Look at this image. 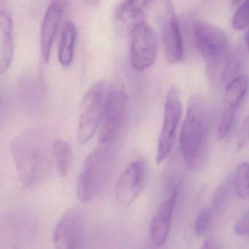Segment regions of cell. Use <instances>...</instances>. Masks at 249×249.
<instances>
[{"label": "cell", "instance_id": "7", "mask_svg": "<svg viewBox=\"0 0 249 249\" xmlns=\"http://www.w3.org/2000/svg\"><path fill=\"white\" fill-rule=\"evenodd\" d=\"M182 108L180 94L176 87L169 90L164 104V119L159 137L157 163L161 164L168 157L173 149L181 119Z\"/></svg>", "mask_w": 249, "mask_h": 249}, {"label": "cell", "instance_id": "4", "mask_svg": "<svg viewBox=\"0 0 249 249\" xmlns=\"http://www.w3.org/2000/svg\"><path fill=\"white\" fill-rule=\"evenodd\" d=\"M113 158L111 150L106 145L87 155L77 179V196L81 202H91L98 196L108 178Z\"/></svg>", "mask_w": 249, "mask_h": 249}, {"label": "cell", "instance_id": "20", "mask_svg": "<svg viewBox=\"0 0 249 249\" xmlns=\"http://www.w3.org/2000/svg\"><path fill=\"white\" fill-rule=\"evenodd\" d=\"M234 30H242L249 27V0H244L237 8L231 20Z\"/></svg>", "mask_w": 249, "mask_h": 249}, {"label": "cell", "instance_id": "5", "mask_svg": "<svg viewBox=\"0 0 249 249\" xmlns=\"http://www.w3.org/2000/svg\"><path fill=\"white\" fill-rule=\"evenodd\" d=\"M110 88L107 81H97L84 94L80 108L77 133L80 143L89 141L98 129Z\"/></svg>", "mask_w": 249, "mask_h": 249}, {"label": "cell", "instance_id": "6", "mask_svg": "<svg viewBox=\"0 0 249 249\" xmlns=\"http://www.w3.org/2000/svg\"><path fill=\"white\" fill-rule=\"evenodd\" d=\"M126 107L127 95L124 89L110 85L99 129L100 145L110 146L116 141L124 121Z\"/></svg>", "mask_w": 249, "mask_h": 249}, {"label": "cell", "instance_id": "13", "mask_svg": "<svg viewBox=\"0 0 249 249\" xmlns=\"http://www.w3.org/2000/svg\"><path fill=\"white\" fill-rule=\"evenodd\" d=\"M63 11V0H53L45 14L40 30V49L46 64L50 60L52 45L62 21Z\"/></svg>", "mask_w": 249, "mask_h": 249}, {"label": "cell", "instance_id": "12", "mask_svg": "<svg viewBox=\"0 0 249 249\" xmlns=\"http://www.w3.org/2000/svg\"><path fill=\"white\" fill-rule=\"evenodd\" d=\"M178 199V192L173 189L159 207L150 224L149 237L154 246H162L167 241L171 227L173 211Z\"/></svg>", "mask_w": 249, "mask_h": 249}, {"label": "cell", "instance_id": "14", "mask_svg": "<svg viewBox=\"0 0 249 249\" xmlns=\"http://www.w3.org/2000/svg\"><path fill=\"white\" fill-rule=\"evenodd\" d=\"M155 0H123L115 10L114 18L119 28L130 33L135 27L145 22V11Z\"/></svg>", "mask_w": 249, "mask_h": 249}, {"label": "cell", "instance_id": "24", "mask_svg": "<svg viewBox=\"0 0 249 249\" xmlns=\"http://www.w3.org/2000/svg\"><path fill=\"white\" fill-rule=\"evenodd\" d=\"M249 141V116L245 119L239 131L237 148L243 149Z\"/></svg>", "mask_w": 249, "mask_h": 249}, {"label": "cell", "instance_id": "11", "mask_svg": "<svg viewBox=\"0 0 249 249\" xmlns=\"http://www.w3.org/2000/svg\"><path fill=\"white\" fill-rule=\"evenodd\" d=\"M148 168L144 160L132 161L121 175L115 195L119 203L129 206L135 202L145 186Z\"/></svg>", "mask_w": 249, "mask_h": 249}, {"label": "cell", "instance_id": "23", "mask_svg": "<svg viewBox=\"0 0 249 249\" xmlns=\"http://www.w3.org/2000/svg\"><path fill=\"white\" fill-rule=\"evenodd\" d=\"M235 113L236 110L232 109L224 108L217 131L218 140H224L228 135L234 123Z\"/></svg>", "mask_w": 249, "mask_h": 249}, {"label": "cell", "instance_id": "26", "mask_svg": "<svg viewBox=\"0 0 249 249\" xmlns=\"http://www.w3.org/2000/svg\"><path fill=\"white\" fill-rule=\"evenodd\" d=\"M84 1L87 5H90V6H94L99 3L100 0H84Z\"/></svg>", "mask_w": 249, "mask_h": 249}, {"label": "cell", "instance_id": "10", "mask_svg": "<svg viewBox=\"0 0 249 249\" xmlns=\"http://www.w3.org/2000/svg\"><path fill=\"white\" fill-rule=\"evenodd\" d=\"M85 237L84 215L78 208L68 210L58 221L53 240L59 249H80Z\"/></svg>", "mask_w": 249, "mask_h": 249}, {"label": "cell", "instance_id": "16", "mask_svg": "<svg viewBox=\"0 0 249 249\" xmlns=\"http://www.w3.org/2000/svg\"><path fill=\"white\" fill-rule=\"evenodd\" d=\"M249 78L238 75L233 78L226 86L224 91V108L237 110L249 89Z\"/></svg>", "mask_w": 249, "mask_h": 249}, {"label": "cell", "instance_id": "3", "mask_svg": "<svg viewBox=\"0 0 249 249\" xmlns=\"http://www.w3.org/2000/svg\"><path fill=\"white\" fill-rule=\"evenodd\" d=\"M194 36L196 48L206 61L208 72L224 81L230 54L227 35L218 27L199 21L195 24Z\"/></svg>", "mask_w": 249, "mask_h": 249}, {"label": "cell", "instance_id": "2", "mask_svg": "<svg viewBox=\"0 0 249 249\" xmlns=\"http://www.w3.org/2000/svg\"><path fill=\"white\" fill-rule=\"evenodd\" d=\"M206 102L198 95L191 97L180 135V148L186 166L199 168L206 157L211 116Z\"/></svg>", "mask_w": 249, "mask_h": 249}, {"label": "cell", "instance_id": "8", "mask_svg": "<svg viewBox=\"0 0 249 249\" xmlns=\"http://www.w3.org/2000/svg\"><path fill=\"white\" fill-rule=\"evenodd\" d=\"M130 36V63L134 70L143 71L154 65L158 43L153 29L146 21L137 26Z\"/></svg>", "mask_w": 249, "mask_h": 249}, {"label": "cell", "instance_id": "21", "mask_svg": "<svg viewBox=\"0 0 249 249\" xmlns=\"http://www.w3.org/2000/svg\"><path fill=\"white\" fill-rule=\"evenodd\" d=\"M230 183L228 180H224L218 187L213 198V204L218 211H224L227 206L230 197Z\"/></svg>", "mask_w": 249, "mask_h": 249}, {"label": "cell", "instance_id": "25", "mask_svg": "<svg viewBox=\"0 0 249 249\" xmlns=\"http://www.w3.org/2000/svg\"><path fill=\"white\" fill-rule=\"evenodd\" d=\"M234 231L239 235L249 234V210L235 223Z\"/></svg>", "mask_w": 249, "mask_h": 249}, {"label": "cell", "instance_id": "22", "mask_svg": "<svg viewBox=\"0 0 249 249\" xmlns=\"http://www.w3.org/2000/svg\"><path fill=\"white\" fill-rule=\"evenodd\" d=\"M211 210L203 208L196 215L195 222V232L196 235L202 236L206 234L211 222Z\"/></svg>", "mask_w": 249, "mask_h": 249}, {"label": "cell", "instance_id": "15", "mask_svg": "<svg viewBox=\"0 0 249 249\" xmlns=\"http://www.w3.org/2000/svg\"><path fill=\"white\" fill-rule=\"evenodd\" d=\"M14 21L7 10L0 11V72L11 66L15 52Z\"/></svg>", "mask_w": 249, "mask_h": 249}, {"label": "cell", "instance_id": "18", "mask_svg": "<svg viewBox=\"0 0 249 249\" xmlns=\"http://www.w3.org/2000/svg\"><path fill=\"white\" fill-rule=\"evenodd\" d=\"M53 153L58 172L63 177L66 176L72 165V151L71 145L66 141L56 140L53 143Z\"/></svg>", "mask_w": 249, "mask_h": 249}, {"label": "cell", "instance_id": "27", "mask_svg": "<svg viewBox=\"0 0 249 249\" xmlns=\"http://www.w3.org/2000/svg\"><path fill=\"white\" fill-rule=\"evenodd\" d=\"M243 1H244V0H230V2H231V5H232V6H236V5L241 3Z\"/></svg>", "mask_w": 249, "mask_h": 249}, {"label": "cell", "instance_id": "19", "mask_svg": "<svg viewBox=\"0 0 249 249\" xmlns=\"http://www.w3.org/2000/svg\"><path fill=\"white\" fill-rule=\"evenodd\" d=\"M233 186L239 198L243 200H249V163H242L238 166Z\"/></svg>", "mask_w": 249, "mask_h": 249}, {"label": "cell", "instance_id": "9", "mask_svg": "<svg viewBox=\"0 0 249 249\" xmlns=\"http://www.w3.org/2000/svg\"><path fill=\"white\" fill-rule=\"evenodd\" d=\"M161 37L167 61L178 64L183 60V44L180 26L170 0H160Z\"/></svg>", "mask_w": 249, "mask_h": 249}, {"label": "cell", "instance_id": "1", "mask_svg": "<svg viewBox=\"0 0 249 249\" xmlns=\"http://www.w3.org/2000/svg\"><path fill=\"white\" fill-rule=\"evenodd\" d=\"M53 143L44 132L36 129H28L13 140L11 155L20 182L26 189L39 186L50 176L54 161Z\"/></svg>", "mask_w": 249, "mask_h": 249}, {"label": "cell", "instance_id": "28", "mask_svg": "<svg viewBox=\"0 0 249 249\" xmlns=\"http://www.w3.org/2000/svg\"><path fill=\"white\" fill-rule=\"evenodd\" d=\"M246 47H247L248 52H249V30H248L247 34H246Z\"/></svg>", "mask_w": 249, "mask_h": 249}, {"label": "cell", "instance_id": "17", "mask_svg": "<svg viewBox=\"0 0 249 249\" xmlns=\"http://www.w3.org/2000/svg\"><path fill=\"white\" fill-rule=\"evenodd\" d=\"M77 30L72 21L65 23L62 29L59 46V60L65 68H69L74 57Z\"/></svg>", "mask_w": 249, "mask_h": 249}]
</instances>
